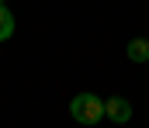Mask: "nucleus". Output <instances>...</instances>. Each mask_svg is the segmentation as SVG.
<instances>
[{
    "mask_svg": "<svg viewBox=\"0 0 149 128\" xmlns=\"http://www.w3.org/2000/svg\"><path fill=\"white\" fill-rule=\"evenodd\" d=\"M0 3H3V0H0Z\"/></svg>",
    "mask_w": 149,
    "mask_h": 128,
    "instance_id": "nucleus-5",
    "label": "nucleus"
},
{
    "mask_svg": "<svg viewBox=\"0 0 149 128\" xmlns=\"http://www.w3.org/2000/svg\"><path fill=\"white\" fill-rule=\"evenodd\" d=\"M10 35H14V14L0 3V42H7Z\"/></svg>",
    "mask_w": 149,
    "mask_h": 128,
    "instance_id": "nucleus-4",
    "label": "nucleus"
},
{
    "mask_svg": "<svg viewBox=\"0 0 149 128\" xmlns=\"http://www.w3.org/2000/svg\"><path fill=\"white\" fill-rule=\"evenodd\" d=\"M70 114H73L80 125H97L104 118V100L97 93H76L73 104H70Z\"/></svg>",
    "mask_w": 149,
    "mask_h": 128,
    "instance_id": "nucleus-1",
    "label": "nucleus"
},
{
    "mask_svg": "<svg viewBox=\"0 0 149 128\" xmlns=\"http://www.w3.org/2000/svg\"><path fill=\"white\" fill-rule=\"evenodd\" d=\"M104 114H108L111 121H128V118H132V104H128L125 97H111V100H104Z\"/></svg>",
    "mask_w": 149,
    "mask_h": 128,
    "instance_id": "nucleus-2",
    "label": "nucleus"
},
{
    "mask_svg": "<svg viewBox=\"0 0 149 128\" xmlns=\"http://www.w3.org/2000/svg\"><path fill=\"white\" fill-rule=\"evenodd\" d=\"M128 59L132 62H149V42L146 38H132L128 42Z\"/></svg>",
    "mask_w": 149,
    "mask_h": 128,
    "instance_id": "nucleus-3",
    "label": "nucleus"
}]
</instances>
